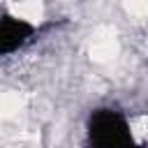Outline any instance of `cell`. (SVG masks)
I'll use <instances>...</instances> for the list:
<instances>
[{
	"label": "cell",
	"instance_id": "obj_2",
	"mask_svg": "<svg viewBox=\"0 0 148 148\" xmlns=\"http://www.w3.org/2000/svg\"><path fill=\"white\" fill-rule=\"evenodd\" d=\"M32 35H35V25L32 23H28V21H23L18 16L5 14L2 23H0V53L2 56H12L25 42H30Z\"/></svg>",
	"mask_w": 148,
	"mask_h": 148
},
{
	"label": "cell",
	"instance_id": "obj_1",
	"mask_svg": "<svg viewBox=\"0 0 148 148\" xmlns=\"http://www.w3.org/2000/svg\"><path fill=\"white\" fill-rule=\"evenodd\" d=\"M88 139L97 148H123L132 143V132L120 111L97 109L88 118Z\"/></svg>",
	"mask_w": 148,
	"mask_h": 148
}]
</instances>
